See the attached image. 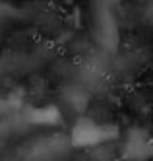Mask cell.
Wrapping results in <instances>:
<instances>
[{
  "label": "cell",
  "instance_id": "277c9868",
  "mask_svg": "<svg viewBox=\"0 0 153 161\" xmlns=\"http://www.w3.org/2000/svg\"><path fill=\"white\" fill-rule=\"evenodd\" d=\"M147 19H149L151 24H153V2L147 6Z\"/></svg>",
  "mask_w": 153,
  "mask_h": 161
},
{
  "label": "cell",
  "instance_id": "7a4b0ae2",
  "mask_svg": "<svg viewBox=\"0 0 153 161\" xmlns=\"http://www.w3.org/2000/svg\"><path fill=\"white\" fill-rule=\"evenodd\" d=\"M124 152L134 161H144L147 157H153V142L144 132H132L130 136H128Z\"/></svg>",
  "mask_w": 153,
  "mask_h": 161
},
{
  "label": "cell",
  "instance_id": "3957f363",
  "mask_svg": "<svg viewBox=\"0 0 153 161\" xmlns=\"http://www.w3.org/2000/svg\"><path fill=\"white\" fill-rule=\"evenodd\" d=\"M31 122L41 124V126H54L60 122V111L54 105H45V107H37L31 111Z\"/></svg>",
  "mask_w": 153,
  "mask_h": 161
},
{
  "label": "cell",
  "instance_id": "6da1fadb",
  "mask_svg": "<svg viewBox=\"0 0 153 161\" xmlns=\"http://www.w3.org/2000/svg\"><path fill=\"white\" fill-rule=\"evenodd\" d=\"M118 136V128L112 124L97 122L95 119L81 117L74 122L72 130H70V144L72 147L85 149V147H97L103 146Z\"/></svg>",
  "mask_w": 153,
  "mask_h": 161
}]
</instances>
